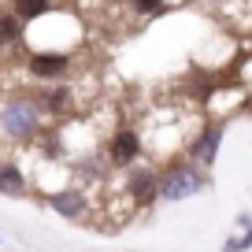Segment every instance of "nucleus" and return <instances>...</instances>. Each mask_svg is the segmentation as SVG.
<instances>
[{"instance_id":"39448f33","label":"nucleus","mask_w":252,"mask_h":252,"mask_svg":"<svg viewBox=\"0 0 252 252\" xmlns=\"http://www.w3.org/2000/svg\"><path fill=\"white\" fill-rule=\"evenodd\" d=\"M126 200L137 208V212H145V208L159 204V167H130L126 171Z\"/></svg>"},{"instance_id":"f03ea898","label":"nucleus","mask_w":252,"mask_h":252,"mask_svg":"<svg viewBox=\"0 0 252 252\" xmlns=\"http://www.w3.org/2000/svg\"><path fill=\"white\" fill-rule=\"evenodd\" d=\"M208 171L197 167L193 159L186 156H171L159 163V200L163 204H182L189 197H200L208 189Z\"/></svg>"},{"instance_id":"9b49d317","label":"nucleus","mask_w":252,"mask_h":252,"mask_svg":"<svg viewBox=\"0 0 252 252\" xmlns=\"http://www.w3.org/2000/svg\"><path fill=\"white\" fill-rule=\"evenodd\" d=\"M252 249V226H245L237 237H226L222 241V252H249Z\"/></svg>"},{"instance_id":"1a4fd4ad","label":"nucleus","mask_w":252,"mask_h":252,"mask_svg":"<svg viewBox=\"0 0 252 252\" xmlns=\"http://www.w3.org/2000/svg\"><path fill=\"white\" fill-rule=\"evenodd\" d=\"M23 37H26V26H23V19L8 15V11H0V48L19 45Z\"/></svg>"},{"instance_id":"f8f14e48","label":"nucleus","mask_w":252,"mask_h":252,"mask_svg":"<svg viewBox=\"0 0 252 252\" xmlns=\"http://www.w3.org/2000/svg\"><path fill=\"white\" fill-rule=\"evenodd\" d=\"M130 8H134V15H159L167 0H130Z\"/></svg>"},{"instance_id":"7ed1b4c3","label":"nucleus","mask_w":252,"mask_h":252,"mask_svg":"<svg viewBox=\"0 0 252 252\" xmlns=\"http://www.w3.org/2000/svg\"><path fill=\"white\" fill-rule=\"evenodd\" d=\"M145 137L141 130H134V126H119V130H111L108 141H104L100 156L104 163H108V171H130V167H137L145 159Z\"/></svg>"},{"instance_id":"f257e3e1","label":"nucleus","mask_w":252,"mask_h":252,"mask_svg":"<svg viewBox=\"0 0 252 252\" xmlns=\"http://www.w3.org/2000/svg\"><path fill=\"white\" fill-rule=\"evenodd\" d=\"M41 126H45V108L37 96L30 93H11L0 104V134L15 145H30L37 141Z\"/></svg>"},{"instance_id":"20e7f679","label":"nucleus","mask_w":252,"mask_h":252,"mask_svg":"<svg viewBox=\"0 0 252 252\" xmlns=\"http://www.w3.org/2000/svg\"><path fill=\"white\" fill-rule=\"evenodd\" d=\"M222 134H226V123H222V119H200V126L189 134V141H186V149H182V156L193 159V163L204 167V171H212L215 159H219Z\"/></svg>"},{"instance_id":"9d476101","label":"nucleus","mask_w":252,"mask_h":252,"mask_svg":"<svg viewBox=\"0 0 252 252\" xmlns=\"http://www.w3.org/2000/svg\"><path fill=\"white\" fill-rule=\"evenodd\" d=\"M11 4H15L11 15L23 19V23H37V19L48 15V8H52V0H11Z\"/></svg>"},{"instance_id":"ddd939ff","label":"nucleus","mask_w":252,"mask_h":252,"mask_svg":"<svg viewBox=\"0 0 252 252\" xmlns=\"http://www.w3.org/2000/svg\"><path fill=\"white\" fill-rule=\"evenodd\" d=\"M237 226H241V230H245V226H252V215H249V212H245V215H237Z\"/></svg>"},{"instance_id":"0eeeda50","label":"nucleus","mask_w":252,"mask_h":252,"mask_svg":"<svg viewBox=\"0 0 252 252\" xmlns=\"http://www.w3.org/2000/svg\"><path fill=\"white\" fill-rule=\"evenodd\" d=\"M26 71L41 82H56L71 71V52H30L26 56Z\"/></svg>"},{"instance_id":"6e6552de","label":"nucleus","mask_w":252,"mask_h":252,"mask_svg":"<svg viewBox=\"0 0 252 252\" xmlns=\"http://www.w3.org/2000/svg\"><path fill=\"white\" fill-rule=\"evenodd\" d=\"M26 193H30L26 171L19 163H11V159H4L0 163V197H26Z\"/></svg>"},{"instance_id":"423d86ee","label":"nucleus","mask_w":252,"mask_h":252,"mask_svg":"<svg viewBox=\"0 0 252 252\" xmlns=\"http://www.w3.org/2000/svg\"><path fill=\"white\" fill-rule=\"evenodd\" d=\"M45 200H48V208H52L56 215H63V219H71V222L89 219V197H86V189L63 186V189H52Z\"/></svg>"},{"instance_id":"4468645a","label":"nucleus","mask_w":252,"mask_h":252,"mask_svg":"<svg viewBox=\"0 0 252 252\" xmlns=\"http://www.w3.org/2000/svg\"><path fill=\"white\" fill-rule=\"evenodd\" d=\"M108 4H123V0H108Z\"/></svg>"}]
</instances>
